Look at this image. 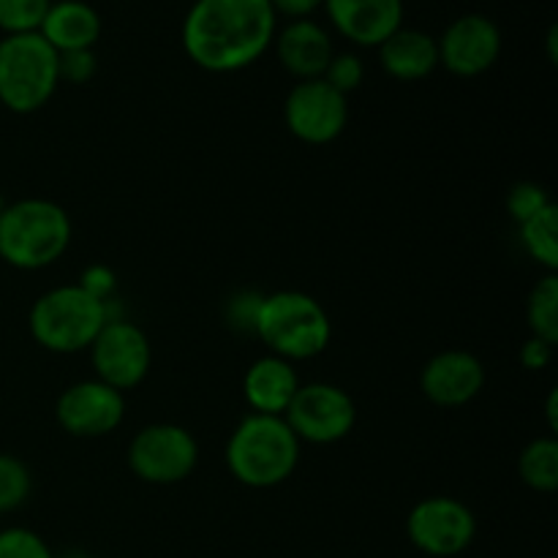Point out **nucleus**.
Masks as SVG:
<instances>
[{
	"mask_svg": "<svg viewBox=\"0 0 558 558\" xmlns=\"http://www.w3.org/2000/svg\"><path fill=\"white\" fill-rule=\"evenodd\" d=\"M60 85L58 52L41 33H9L0 38V104L16 114L47 107Z\"/></svg>",
	"mask_w": 558,
	"mask_h": 558,
	"instance_id": "obj_6",
	"label": "nucleus"
},
{
	"mask_svg": "<svg viewBox=\"0 0 558 558\" xmlns=\"http://www.w3.org/2000/svg\"><path fill=\"white\" fill-rule=\"evenodd\" d=\"M54 558H93V556L82 554V550H69V554H63V556H54Z\"/></svg>",
	"mask_w": 558,
	"mask_h": 558,
	"instance_id": "obj_34",
	"label": "nucleus"
},
{
	"mask_svg": "<svg viewBox=\"0 0 558 558\" xmlns=\"http://www.w3.org/2000/svg\"><path fill=\"white\" fill-rule=\"evenodd\" d=\"M58 425L76 439H98L118 430L125 417V398L98 379L76 381L60 392L54 403Z\"/></svg>",
	"mask_w": 558,
	"mask_h": 558,
	"instance_id": "obj_12",
	"label": "nucleus"
},
{
	"mask_svg": "<svg viewBox=\"0 0 558 558\" xmlns=\"http://www.w3.org/2000/svg\"><path fill=\"white\" fill-rule=\"evenodd\" d=\"M526 319L532 336L558 343V276L545 272L526 300Z\"/></svg>",
	"mask_w": 558,
	"mask_h": 558,
	"instance_id": "obj_22",
	"label": "nucleus"
},
{
	"mask_svg": "<svg viewBox=\"0 0 558 558\" xmlns=\"http://www.w3.org/2000/svg\"><path fill=\"white\" fill-rule=\"evenodd\" d=\"M196 463H199V445L183 425H147L129 445V469L147 485L183 483L194 474Z\"/></svg>",
	"mask_w": 558,
	"mask_h": 558,
	"instance_id": "obj_7",
	"label": "nucleus"
},
{
	"mask_svg": "<svg viewBox=\"0 0 558 558\" xmlns=\"http://www.w3.org/2000/svg\"><path fill=\"white\" fill-rule=\"evenodd\" d=\"M98 58L93 49H71V52H58V76L60 82L71 85H85L96 76Z\"/></svg>",
	"mask_w": 558,
	"mask_h": 558,
	"instance_id": "obj_28",
	"label": "nucleus"
},
{
	"mask_svg": "<svg viewBox=\"0 0 558 558\" xmlns=\"http://www.w3.org/2000/svg\"><path fill=\"white\" fill-rule=\"evenodd\" d=\"M521 480L537 494H554L558 488V441L554 436H539L523 447L518 458Z\"/></svg>",
	"mask_w": 558,
	"mask_h": 558,
	"instance_id": "obj_21",
	"label": "nucleus"
},
{
	"mask_svg": "<svg viewBox=\"0 0 558 558\" xmlns=\"http://www.w3.org/2000/svg\"><path fill=\"white\" fill-rule=\"evenodd\" d=\"M300 376L289 360L265 354L256 363L248 365L243 376V396L254 414H270V417H283L289 403L294 401L300 390Z\"/></svg>",
	"mask_w": 558,
	"mask_h": 558,
	"instance_id": "obj_17",
	"label": "nucleus"
},
{
	"mask_svg": "<svg viewBox=\"0 0 558 558\" xmlns=\"http://www.w3.org/2000/svg\"><path fill=\"white\" fill-rule=\"evenodd\" d=\"M31 469L20 458L0 452V515L25 505L27 496H31Z\"/></svg>",
	"mask_w": 558,
	"mask_h": 558,
	"instance_id": "obj_23",
	"label": "nucleus"
},
{
	"mask_svg": "<svg viewBox=\"0 0 558 558\" xmlns=\"http://www.w3.org/2000/svg\"><path fill=\"white\" fill-rule=\"evenodd\" d=\"M507 213L515 223H523L526 218H532L534 213H539L543 207L550 205V194L537 183H515L507 194Z\"/></svg>",
	"mask_w": 558,
	"mask_h": 558,
	"instance_id": "obj_27",
	"label": "nucleus"
},
{
	"mask_svg": "<svg viewBox=\"0 0 558 558\" xmlns=\"http://www.w3.org/2000/svg\"><path fill=\"white\" fill-rule=\"evenodd\" d=\"M363 76H365V65L357 54L336 52L332 54L330 65H327V71L322 74V80H325L330 87H336L338 93L349 96V93H354L360 85H363Z\"/></svg>",
	"mask_w": 558,
	"mask_h": 558,
	"instance_id": "obj_26",
	"label": "nucleus"
},
{
	"mask_svg": "<svg viewBox=\"0 0 558 558\" xmlns=\"http://www.w3.org/2000/svg\"><path fill=\"white\" fill-rule=\"evenodd\" d=\"M276 14L289 16V20H311L316 9L322 5V0H270Z\"/></svg>",
	"mask_w": 558,
	"mask_h": 558,
	"instance_id": "obj_31",
	"label": "nucleus"
},
{
	"mask_svg": "<svg viewBox=\"0 0 558 558\" xmlns=\"http://www.w3.org/2000/svg\"><path fill=\"white\" fill-rule=\"evenodd\" d=\"M332 27L357 47H379L403 25V0H322Z\"/></svg>",
	"mask_w": 558,
	"mask_h": 558,
	"instance_id": "obj_15",
	"label": "nucleus"
},
{
	"mask_svg": "<svg viewBox=\"0 0 558 558\" xmlns=\"http://www.w3.org/2000/svg\"><path fill=\"white\" fill-rule=\"evenodd\" d=\"M379 63L392 80L420 82L439 69V47L430 33L420 27H398L379 44Z\"/></svg>",
	"mask_w": 558,
	"mask_h": 558,
	"instance_id": "obj_18",
	"label": "nucleus"
},
{
	"mask_svg": "<svg viewBox=\"0 0 558 558\" xmlns=\"http://www.w3.org/2000/svg\"><path fill=\"white\" fill-rule=\"evenodd\" d=\"M483 363L463 349H447V352L434 354L420 371V390L436 407H466L483 392Z\"/></svg>",
	"mask_w": 558,
	"mask_h": 558,
	"instance_id": "obj_14",
	"label": "nucleus"
},
{
	"mask_svg": "<svg viewBox=\"0 0 558 558\" xmlns=\"http://www.w3.org/2000/svg\"><path fill=\"white\" fill-rule=\"evenodd\" d=\"M52 0H0V31L36 33Z\"/></svg>",
	"mask_w": 558,
	"mask_h": 558,
	"instance_id": "obj_24",
	"label": "nucleus"
},
{
	"mask_svg": "<svg viewBox=\"0 0 558 558\" xmlns=\"http://www.w3.org/2000/svg\"><path fill=\"white\" fill-rule=\"evenodd\" d=\"M0 558H54V554L36 532L14 526L0 532Z\"/></svg>",
	"mask_w": 558,
	"mask_h": 558,
	"instance_id": "obj_25",
	"label": "nucleus"
},
{
	"mask_svg": "<svg viewBox=\"0 0 558 558\" xmlns=\"http://www.w3.org/2000/svg\"><path fill=\"white\" fill-rule=\"evenodd\" d=\"M283 120L294 140L305 145H330L343 134L349 120V101L325 80H303L283 101Z\"/></svg>",
	"mask_w": 558,
	"mask_h": 558,
	"instance_id": "obj_11",
	"label": "nucleus"
},
{
	"mask_svg": "<svg viewBox=\"0 0 558 558\" xmlns=\"http://www.w3.org/2000/svg\"><path fill=\"white\" fill-rule=\"evenodd\" d=\"M276 16L270 0H194L183 20V49L210 74L243 71L270 49Z\"/></svg>",
	"mask_w": 558,
	"mask_h": 558,
	"instance_id": "obj_1",
	"label": "nucleus"
},
{
	"mask_svg": "<svg viewBox=\"0 0 558 558\" xmlns=\"http://www.w3.org/2000/svg\"><path fill=\"white\" fill-rule=\"evenodd\" d=\"M521 227V243L526 254L548 272L558 270V207L550 202L532 218H526Z\"/></svg>",
	"mask_w": 558,
	"mask_h": 558,
	"instance_id": "obj_20",
	"label": "nucleus"
},
{
	"mask_svg": "<svg viewBox=\"0 0 558 558\" xmlns=\"http://www.w3.org/2000/svg\"><path fill=\"white\" fill-rule=\"evenodd\" d=\"M283 420L298 436L300 445H336L357 425V407L343 387L330 381L300 385L298 396L283 412Z\"/></svg>",
	"mask_w": 558,
	"mask_h": 558,
	"instance_id": "obj_8",
	"label": "nucleus"
},
{
	"mask_svg": "<svg viewBox=\"0 0 558 558\" xmlns=\"http://www.w3.org/2000/svg\"><path fill=\"white\" fill-rule=\"evenodd\" d=\"M545 414H548V428L558 430V390H550L548 396V407H545Z\"/></svg>",
	"mask_w": 558,
	"mask_h": 558,
	"instance_id": "obj_32",
	"label": "nucleus"
},
{
	"mask_svg": "<svg viewBox=\"0 0 558 558\" xmlns=\"http://www.w3.org/2000/svg\"><path fill=\"white\" fill-rule=\"evenodd\" d=\"M101 27V14L85 0H52L38 33L54 52H71L96 47Z\"/></svg>",
	"mask_w": 558,
	"mask_h": 558,
	"instance_id": "obj_19",
	"label": "nucleus"
},
{
	"mask_svg": "<svg viewBox=\"0 0 558 558\" xmlns=\"http://www.w3.org/2000/svg\"><path fill=\"white\" fill-rule=\"evenodd\" d=\"M71 218L58 202L31 199L0 207V259L16 270H44L65 254Z\"/></svg>",
	"mask_w": 558,
	"mask_h": 558,
	"instance_id": "obj_3",
	"label": "nucleus"
},
{
	"mask_svg": "<svg viewBox=\"0 0 558 558\" xmlns=\"http://www.w3.org/2000/svg\"><path fill=\"white\" fill-rule=\"evenodd\" d=\"M300 463V439L283 417L254 414L240 420L227 441V466L245 488H276Z\"/></svg>",
	"mask_w": 558,
	"mask_h": 558,
	"instance_id": "obj_2",
	"label": "nucleus"
},
{
	"mask_svg": "<svg viewBox=\"0 0 558 558\" xmlns=\"http://www.w3.org/2000/svg\"><path fill=\"white\" fill-rule=\"evenodd\" d=\"M436 47H439V65H445L450 74L472 80L496 65L501 54V31L490 16L474 11L452 20L436 38Z\"/></svg>",
	"mask_w": 558,
	"mask_h": 558,
	"instance_id": "obj_13",
	"label": "nucleus"
},
{
	"mask_svg": "<svg viewBox=\"0 0 558 558\" xmlns=\"http://www.w3.org/2000/svg\"><path fill=\"white\" fill-rule=\"evenodd\" d=\"M407 534L425 556H461L477 537V518L452 496H428L417 501L407 518Z\"/></svg>",
	"mask_w": 558,
	"mask_h": 558,
	"instance_id": "obj_9",
	"label": "nucleus"
},
{
	"mask_svg": "<svg viewBox=\"0 0 558 558\" xmlns=\"http://www.w3.org/2000/svg\"><path fill=\"white\" fill-rule=\"evenodd\" d=\"M112 319L109 303L90 298L80 283H65L44 292L31 308V336L47 352L76 354L90 349L101 327Z\"/></svg>",
	"mask_w": 558,
	"mask_h": 558,
	"instance_id": "obj_5",
	"label": "nucleus"
},
{
	"mask_svg": "<svg viewBox=\"0 0 558 558\" xmlns=\"http://www.w3.org/2000/svg\"><path fill=\"white\" fill-rule=\"evenodd\" d=\"M554 352H556V343H548L543 341V338L532 336L526 343H523L521 349V363L526 371H545L550 365V360H554Z\"/></svg>",
	"mask_w": 558,
	"mask_h": 558,
	"instance_id": "obj_30",
	"label": "nucleus"
},
{
	"mask_svg": "<svg viewBox=\"0 0 558 558\" xmlns=\"http://www.w3.org/2000/svg\"><path fill=\"white\" fill-rule=\"evenodd\" d=\"M254 332L270 349V354L300 363L319 357L330 347L332 325L319 300L294 289H281L259 298Z\"/></svg>",
	"mask_w": 558,
	"mask_h": 558,
	"instance_id": "obj_4",
	"label": "nucleus"
},
{
	"mask_svg": "<svg viewBox=\"0 0 558 558\" xmlns=\"http://www.w3.org/2000/svg\"><path fill=\"white\" fill-rule=\"evenodd\" d=\"M90 363L98 381L120 392L134 390L150 374V341L134 322L112 316L90 343Z\"/></svg>",
	"mask_w": 558,
	"mask_h": 558,
	"instance_id": "obj_10",
	"label": "nucleus"
},
{
	"mask_svg": "<svg viewBox=\"0 0 558 558\" xmlns=\"http://www.w3.org/2000/svg\"><path fill=\"white\" fill-rule=\"evenodd\" d=\"M272 41L281 65L298 82L319 80L336 54L330 33L314 20H292Z\"/></svg>",
	"mask_w": 558,
	"mask_h": 558,
	"instance_id": "obj_16",
	"label": "nucleus"
},
{
	"mask_svg": "<svg viewBox=\"0 0 558 558\" xmlns=\"http://www.w3.org/2000/svg\"><path fill=\"white\" fill-rule=\"evenodd\" d=\"M80 287L85 289L90 298L101 300V303H109V298H112L114 289H118V278H114V272L109 270L107 265H90L85 272H82Z\"/></svg>",
	"mask_w": 558,
	"mask_h": 558,
	"instance_id": "obj_29",
	"label": "nucleus"
},
{
	"mask_svg": "<svg viewBox=\"0 0 558 558\" xmlns=\"http://www.w3.org/2000/svg\"><path fill=\"white\" fill-rule=\"evenodd\" d=\"M556 36H558L556 25H550V31H548V58L554 60V63H556Z\"/></svg>",
	"mask_w": 558,
	"mask_h": 558,
	"instance_id": "obj_33",
	"label": "nucleus"
}]
</instances>
